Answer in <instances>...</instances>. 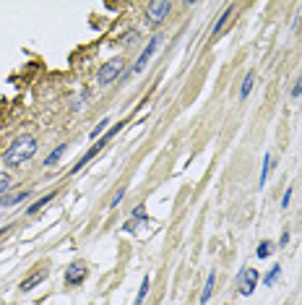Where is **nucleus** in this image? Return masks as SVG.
<instances>
[{
    "label": "nucleus",
    "instance_id": "obj_13",
    "mask_svg": "<svg viewBox=\"0 0 302 305\" xmlns=\"http://www.w3.org/2000/svg\"><path fill=\"white\" fill-rule=\"evenodd\" d=\"M214 284H216V271H211V274L206 276V284H203V292H201V302H208V300H211Z\"/></svg>",
    "mask_w": 302,
    "mask_h": 305
},
{
    "label": "nucleus",
    "instance_id": "obj_27",
    "mask_svg": "<svg viewBox=\"0 0 302 305\" xmlns=\"http://www.w3.org/2000/svg\"><path fill=\"white\" fill-rule=\"evenodd\" d=\"M136 37H138V32H130V34H125V42H136Z\"/></svg>",
    "mask_w": 302,
    "mask_h": 305
},
{
    "label": "nucleus",
    "instance_id": "obj_15",
    "mask_svg": "<svg viewBox=\"0 0 302 305\" xmlns=\"http://www.w3.org/2000/svg\"><path fill=\"white\" fill-rule=\"evenodd\" d=\"M273 250H276V245H273L271 240H260V243H258V250H255V256H258V258H268Z\"/></svg>",
    "mask_w": 302,
    "mask_h": 305
},
{
    "label": "nucleus",
    "instance_id": "obj_18",
    "mask_svg": "<svg viewBox=\"0 0 302 305\" xmlns=\"http://www.w3.org/2000/svg\"><path fill=\"white\" fill-rule=\"evenodd\" d=\"M279 276H281V266L276 263V266H271V271L263 276V284H266V287H273V284H276V279H279Z\"/></svg>",
    "mask_w": 302,
    "mask_h": 305
},
{
    "label": "nucleus",
    "instance_id": "obj_1",
    "mask_svg": "<svg viewBox=\"0 0 302 305\" xmlns=\"http://www.w3.org/2000/svg\"><path fill=\"white\" fill-rule=\"evenodd\" d=\"M37 149H39V143H37L34 136H19V138L6 149L3 165H6V167H21V165L29 162V159H34Z\"/></svg>",
    "mask_w": 302,
    "mask_h": 305
},
{
    "label": "nucleus",
    "instance_id": "obj_6",
    "mask_svg": "<svg viewBox=\"0 0 302 305\" xmlns=\"http://www.w3.org/2000/svg\"><path fill=\"white\" fill-rule=\"evenodd\" d=\"M169 11H172V3H169V0H156V3H151L146 8V21L151 26H159L169 16Z\"/></svg>",
    "mask_w": 302,
    "mask_h": 305
},
{
    "label": "nucleus",
    "instance_id": "obj_8",
    "mask_svg": "<svg viewBox=\"0 0 302 305\" xmlns=\"http://www.w3.org/2000/svg\"><path fill=\"white\" fill-rule=\"evenodd\" d=\"M47 274H50L47 266H37V271H34L32 276H26V279L19 284V289H21V292H29V289H34L37 284H42V282L47 279Z\"/></svg>",
    "mask_w": 302,
    "mask_h": 305
},
{
    "label": "nucleus",
    "instance_id": "obj_11",
    "mask_svg": "<svg viewBox=\"0 0 302 305\" xmlns=\"http://www.w3.org/2000/svg\"><path fill=\"white\" fill-rule=\"evenodd\" d=\"M29 198H32V191H19V193L3 198V201H0V206H3V209H11V206H19V204H24V201H29Z\"/></svg>",
    "mask_w": 302,
    "mask_h": 305
},
{
    "label": "nucleus",
    "instance_id": "obj_12",
    "mask_svg": "<svg viewBox=\"0 0 302 305\" xmlns=\"http://www.w3.org/2000/svg\"><path fill=\"white\" fill-rule=\"evenodd\" d=\"M65 151H68V143H60V146H58L55 151H50V154H47L45 167H55V165L60 162V159H63V154H65Z\"/></svg>",
    "mask_w": 302,
    "mask_h": 305
},
{
    "label": "nucleus",
    "instance_id": "obj_5",
    "mask_svg": "<svg viewBox=\"0 0 302 305\" xmlns=\"http://www.w3.org/2000/svg\"><path fill=\"white\" fill-rule=\"evenodd\" d=\"M86 276H89V266L84 261H73L68 269H65V284L68 287H81L86 282Z\"/></svg>",
    "mask_w": 302,
    "mask_h": 305
},
{
    "label": "nucleus",
    "instance_id": "obj_9",
    "mask_svg": "<svg viewBox=\"0 0 302 305\" xmlns=\"http://www.w3.org/2000/svg\"><path fill=\"white\" fill-rule=\"evenodd\" d=\"M58 196V191H50L47 196H42V198H37V201L32 204V206H26V217H32V214H37V211H42L45 206H50L52 204V198Z\"/></svg>",
    "mask_w": 302,
    "mask_h": 305
},
{
    "label": "nucleus",
    "instance_id": "obj_10",
    "mask_svg": "<svg viewBox=\"0 0 302 305\" xmlns=\"http://www.w3.org/2000/svg\"><path fill=\"white\" fill-rule=\"evenodd\" d=\"M232 13H234V6H227L224 11H221V16H219V19H216V24L211 26V39L221 34V29H224V26H227V21L232 19Z\"/></svg>",
    "mask_w": 302,
    "mask_h": 305
},
{
    "label": "nucleus",
    "instance_id": "obj_7",
    "mask_svg": "<svg viewBox=\"0 0 302 305\" xmlns=\"http://www.w3.org/2000/svg\"><path fill=\"white\" fill-rule=\"evenodd\" d=\"M107 143H110V138H107V136H102V138L94 143V146H91V149H89V151H86V154H84V157H81V159H78V162L73 165V170H71L73 175H76V172H81V170H84V167L91 162V159H94V157H97V154H99L104 146H107Z\"/></svg>",
    "mask_w": 302,
    "mask_h": 305
},
{
    "label": "nucleus",
    "instance_id": "obj_24",
    "mask_svg": "<svg viewBox=\"0 0 302 305\" xmlns=\"http://www.w3.org/2000/svg\"><path fill=\"white\" fill-rule=\"evenodd\" d=\"M289 94H292V97H294V99H297V97H299V94H302V76H299V78H297V84H294V86H292V91H289Z\"/></svg>",
    "mask_w": 302,
    "mask_h": 305
},
{
    "label": "nucleus",
    "instance_id": "obj_19",
    "mask_svg": "<svg viewBox=\"0 0 302 305\" xmlns=\"http://www.w3.org/2000/svg\"><path fill=\"white\" fill-rule=\"evenodd\" d=\"M13 188V178L8 175V172H0V196H3L6 191Z\"/></svg>",
    "mask_w": 302,
    "mask_h": 305
},
{
    "label": "nucleus",
    "instance_id": "obj_20",
    "mask_svg": "<svg viewBox=\"0 0 302 305\" xmlns=\"http://www.w3.org/2000/svg\"><path fill=\"white\" fill-rule=\"evenodd\" d=\"M107 125H110V117H102V120L97 123V128L91 130V138H99V136L104 133V130H107Z\"/></svg>",
    "mask_w": 302,
    "mask_h": 305
},
{
    "label": "nucleus",
    "instance_id": "obj_2",
    "mask_svg": "<svg viewBox=\"0 0 302 305\" xmlns=\"http://www.w3.org/2000/svg\"><path fill=\"white\" fill-rule=\"evenodd\" d=\"M260 282V271L253 269V266H242L237 271V276H234V284H237V292L245 295V297H250L255 292V287Z\"/></svg>",
    "mask_w": 302,
    "mask_h": 305
},
{
    "label": "nucleus",
    "instance_id": "obj_25",
    "mask_svg": "<svg viewBox=\"0 0 302 305\" xmlns=\"http://www.w3.org/2000/svg\"><path fill=\"white\" fill-rule=\"evenodd\" d=\"M286 245H289V230H284L279 237V248H286Z\"/></svg>",
    "mask_w": 302,
    "mask_h": 305
},
{
    "label": "nucleus",
    "instance_id": "obj_16",
    "mask_svg": "<svg viewBox=\"0 0 302 305\" xmlns=\"http://www.w3.org/2000/svg\"><path fill=\"white\" fill-rule=\"evenodd\" d=\"M271 165H273V157L271 154H266L263 157V167H260V188H263V185H266V180H268V172H271Z\"/></svg>",
    "mask_w": 302,
    "mask_h": 305
},
{
    "label": "nucleus",
    "instance_id": "obj_14",
    "mask_svg": "<svg viewBox=\"0 0 302 305\" xmlns=\"http://www.w3.org/2000/svg\"><path fill=\"white\" fill-rule=\"evenodd\" d=\"M253 84H255V73H247V76L242 78V86H240V99H242V102H245L247 97H250Z\"/></svg>",
    "mask_w": 302,
    "mask_h": 305
},
{
    "label": "nucleus",
    "instance_id": "obj_22",
    "mask_svg": "<svg viewBox=\"0 0 302 305\" xmlns=\"http://www.w3.org/2000/svg\"><path fill=\"white\" fill-rule=\"evenodd\" d=\"M123 196H125V185H123V188H117V191H115V196L110 198V209H115L117 204H120V201H123Z\"/></svg>",
    "mask_w": 302,
    "mask_h": 305
},
{
    "label": "nucleus",
    "instance_id": "obj_26",
    "mask_svg": "<svg viewBox=\"0 0 302 305\" xmlns=\"http://www.w3.org/2000/svg\"><path fill=\"white\" fill-rule=\"evenodd\" d=\"M123 230H125V232H133V230H136V222H133V219H128V222L123 224Z\"/></svg>",
    "mask_w": 302,
    "mask_h": 305
},
{
    "label": "nucleus",
    "instance_id": "obj_4",
    "mask_svg": "<svg viewBox=\"0 0 302 305\" xmlns=\"http://www.w3.org/2000/svg\"><path fill=\"white\" fill-rule=\"evenodd\" d=\"M162 39H164L162 34H154V37L149 39V42H146V47L141 50V55H138L136 65H133V73H141L143 68H146V65H149V60L154 58V52L159 50V45H162Z\"/></svg>",
    "mask_w": 302,
    "mask_h": 305
},
{
    "label": "nucleus",
    "instance_id": "obj_21",
    "mask_svg": "<svg viewBox=\"0 0 302 305\" xmlns=\"http://www.w3.org/2000/svg\"><path fill=\"white\" fill-rule=\"evenodd\" d=\"M130 219H133V222H136V219H138V222H149V217H146V209H143V204L133 209V214H130Z\"/></svg>",
    "mask_w": 302,
    "mask_h": 305
},
{
    "label": "nucleus",
    "instance_id": "obj_28",
    "mask_svg": "<svg viewBox=\"0 0 302 305\" xmlns=\"http://www.w3.org/2000/svg\"><path fill=\"white\" fill-rule=\"evenodd\" d=\"M11 227H13V224H8V227H0V237H3V235H6V232H8Z\"/></svg>",
    "mask_w": 302,
    "mask_h": 305
},
{
    "label": "nucleus",
    "instance_id": "obj_17",
    "mask_svg": "<svg viewBox=\"0 0 302 305\" xmlns=\"http://www.w3.org/2000/svg\"><path fill=\"white\" fill-rule=\"evenodd\" d=\"M149 284H151V279H149V274L141 279V287H138V295H136V305H143V300H146V295H149Z\"/></svg>",
    "mask_w": 302,
    "mask_h": 305
},
{
    "label": "nucleus",
    "instance_id": "obj_3",
    "mask_svg": "<svg viewBox=\"0 0 302 305\" xmlns=\"http://www.w3.org/2000/svg\"><path fill=\"white\" fill-rule=\"evenodd\" d=\"M125 71V58H112L97 71V84L99 86H110L112 81L120 78V73Z\"/></svg>",
    "mask_w": 302,
    "mask_h": 305
},
{
    "label": "nucleus",
    "instance_id": "obj_23",
    "mask_svg": "<svg viewBox=\"0 0 302 305\" xmlns=\"http://www.w3.org/2000/svg\"><path fill=\"white\" fill-rule=\"evenodd\" d=\"M292 193H294L292 188H286V191H284V196H281V209H286V206H289V201H292Z\"/></svg>",
    "mask_w": 302,
    "mask_h": 305
}]
</instances>
